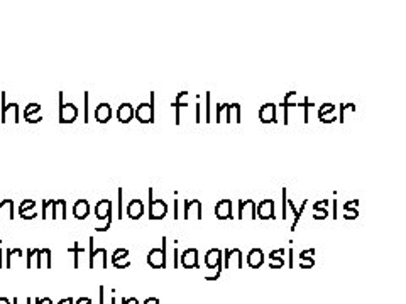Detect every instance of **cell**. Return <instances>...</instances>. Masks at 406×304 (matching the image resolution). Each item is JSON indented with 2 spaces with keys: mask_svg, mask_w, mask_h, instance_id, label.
<instances>
[{
  "mask_svg": "<svg viewBox=\"0 0 406 304\" xmlns=\"http://www.w3.org/2000/svg\"><path fill=\"white\" fill-rule=\"evenodd\" d=\"M166 245H164V238H162V248H152L151 254L147 257V262L152 265V267H164L166 265Z\"/></svg>",
  "mask_w": 406,
  "mask_h": 304,
  "instance_id": "277c9868",
  "label": "cell"
},
{
  "mask_svg": "<svg viewBox=\"0 0 406 304\" xmlns=\"http://www.w3.org/2000/svg\"><path fill=\"white\" fill-rule=\"evenodd\" d=\"M286 204H288V206L294 211V221H293V226H291V230H294V228H296V225H298V218L301 216V211H303V209H305V206H306V201H303V204H301V208H300V209L294 208V204H293L289 200H286Z\"/></svg>",
  "mask_w": 406,
  "mask_h": 304,
  "instance_id": "9a60e30c",
  "label": "cell"
},
{
  "mask_svg": "<svg viewBox=\"0 0 406 304\" xmlns=\"http://www.w3.org/2000/svg\"><path fill=\"white\" fill-rule=\"evenodd\" d=\"M259 209L258 215L263 218V220H268V218H274V203H272V200H264L259 203ZM256 215V216H258Z\"/></svg>",
  "mask_w": 406,
  "mask_h": 304,
  "instance_id": "52a82bcc",
  "label": "cell"
},
{
  "mask_svg": "<svg viewBox=\"0 0 406 304\" xmlns=\"http://www.w3.org/2000/svg\"><path fill=\"white\" fill-rule=\"evenodd\" d=\"M95 117L100 123H107L112 118V108H110L109 103H100L95 108Z\"/></svg>",
  "mask_w": 406,
  "mask_h": 304,
  "instance_id": "9c48e42d",
  "label": "cell"
},
{
  "mask_svg": "<svg viewBox=\"0 0 406 304\" xmlns=\"http://www.w3.org/2000/svg\"><path fill=\"white\" fill-rule=\"evenodd\" d=\"M135 117L142 123H152L154 122V93L151 95V103H140L134 110Z\"/></svg>",
  "mask_w": 406,
  "mask_h": 304,
  "instance_id": "6da1fadb",
  "label": "cell"
},
{
  "mask_svg": "<svg viewBox=\"0 0 406 304\" xmlns=\"http://www.w3.org/2000/svg\"><path fill=\"white\" fill-rule=\"evenodd\" d=\"M215 215L220 220L225 218H232V201L230 200H220L215 206Z\"/></svg>",
  "mask_w": 406,
  "mask_h": 304,
  "instance_id": "8992f818",
  "label": "cell"
},
{
  "mask_svg": "<svg viewBox=\"0 0 406 304\" xmlns=\"http://www.w3.org/2000/svg\"><path fill=\"white\" fill-rule=\"evenodd\" d=\"M78 117V110L73 103H65L63 101V93H59V122L71 123Z\"/></svg>",
  "mask_w": 406,
  "mask_h": 304,
  "instance_id": "7a4b0ae2",
  "label": "cell"
},
{
  "mask_svg": "<svg viewBox=\"0 0 406 304\" xmlns=\"http://www.w3.org/2000/svg\"><path fill=\"white\" fill-rule=\"evenodd\" d=\"M37 112H39V105H37V103H31V105L27 106V108H25L24 118H25L27 122H32V123H34V122H39L42 117H41V115L37 113Z\"/></svg>",
  "mask_w": 406,
  "mask_h": 304,
  "instance_id": "4fadbf2b",
  "label": "cell"
},
{
  "mask_svg": "<svg viewBox=\"0 0 406 304\" xmlns=\"http://www.w3.org/2000/svg\"><path fill=\"white\" fill-rule=\"evenodd\" d=\"M132 117H134V106L131 103H122L119 106L117 110V118L121 123H127L132 120Z\"/></svg>",
  "mask_w": 406,
  "mask_h": 304,
  "instance_id": "ba28073f",
  "label": "cell"
},
{
  "mask_svg": "<svg viewBox=\"0 0 406 304\" xmlns=\"http://www.w3.org/2000/svg\"><path fill=\"white\" fill-rule=\"evenodd\" d=\"M149 218L151 220H159V218H164L166 213H168V206L162 200H152V190L149 188Z\"/></svg>",
  "mask_w": 406,
  "mask_h": 304,
  "instance_id": "3957f363",
  "label": "cell"
},
{
  "mask_svg": "<svg viewBox=\"0 0 406 304\" xmlns=\"http://www.w3.org/2000/svg\"><path fill=\"white\" fill-rule=\"evenodd\" d=\"M181 262L188 269L196 267V264H198V252H196V248H188L181 257Z\"/></svg>",
  "mask_w": 406,
  "mask_h": 304,
  "instance_id": "8fae6325",
  "label": "cell"
},
{
  "mask_svg": "<svg viewBox=\"0 0 406 304\" xmlns=\"http://www.w3.org/2000/svg\"><path fill=\"white\" fill-rule=\"evenodd\" d=\"M85 122H88V93H85Z\"/></svg>",
  "mask_w": 406,
  "mask_h": 304,
  "instance_id": "e0dca14e",
  "label": "cell"
},
{
  "mask_svg": "<svg viewBox=\"0 0 406 304\" xmlns=\"http://www.w3.org/2000/svg\"><path fill=\"white\" fill-rule=\"evenodd\" d=\"M186 95V92H181V93H178V97H176V101H174V108H176V123H179V108L181 106H185V103H181V98Z\"/></svg>",
  "mask_w": 406,
  "mask_h": 304,
  "instance_id": "2e32d148",
  "label": "cell"
},
{
  "mask_svg": "<svg viewBox=\"0 0 406 304\" xmlns=\"http://www.w3.org/2000/svg\"><path fill=\"white\" fill-rule=\"evenodd\" d=\"M144 213V204L140 200H134L131 201V204L127 206V215H129L132 220H139Z\"/></svg>",
  "mask_w": 406,
  "mask_h": 304,
  "instance_id": "30bf717a",
  "label": "cell"
},
{
  "mask_svg": "<svg viewBox=\"0 0 406 304\" xmlns=\"http://www.w3.org/2000/svg\"><path fill=\"white\" fill-rule=\"evenodd\" d=\"M283 218H286V190H283Z\"/></svg>",
  "mask_w": 406,
  "mask_h": 304,
  "instance_id": "ac0fdd59",
  "label": "cell"
},
{
  "mask_svg": "<svg viewBox=\"0 0 406 304\" xmlns=\"http://www.w3.org/2000/svg\"><path fill=\"white\" fill-rule=\"evenodd\" d=\"M73 213H75V216L78 218V220H85V218L88 216V213H90V204H88V201H87V200L76 201L75 206H73Z\"/></svg>",
  "mask_w": 406,
  "mask_h": 304,
  "instance_id": "7c38bea8",
  "label": "cell"
},
{
  "mask_svg": "<svg viewBox=\"0 0 406 304\" xmlns=\"http://www.w3.org/2000/svg\"><path fill=\"white\" fill-rule=\"evenodd\" d=\"M0 304H8V303L5 301V299H0Z\"/></svg>",
  "mask_w": 406,
  "mask_h": 304,
  "instance_id": "d6986e66",
  "label": "cell"
},
{
  "mask_svg": "<svg viewBox=\"0 0 406 304\" xmlns=\"http://www.w3.org/2000/svg\"><path fill=\"white\" fill-rule=\"evenodd\" d=\"M247 260H249L251 267H259V265L263 264V252H261L259 248H252Z\"/></svg>",
  "mask_w": 406,
  "mask_h": 304,
  "instance_id": "5bb4252c",
  "label": "cell"
},
{
  "mask_svg": "<svg viewBox=\"0 0 406 304\" xmlns=\"http://www.w3.org/2000/svg\"><path fill=\"white\" fill-rule=\"evenodd\" d=\"M259 118H261V122H263V123H269V122L276 123L277 122V118H276V106L272 105V103L263 105V106H261V110H259Z\"/></svg>",
  "mask_w": 406,
  "mask_h": 304,
  "instance_id": "5b68a950",
  "label": "cell"
}]
</instances>
